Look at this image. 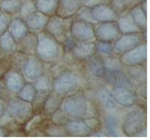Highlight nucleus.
<instances>
[{"instance_id":"nucleus-1","label":"nucleus","mask_w":150,"mask_h":140,"mask_svg":"<svg viewBox=\"0 0 150 140\" xmlns=\"http://www.w3.org/2000/svg\"><path fill=\"white\" fill-rule=\"evenodd\" d=\"M62 50L60 43L46 31L39 33L36 55L42 62H54L57 61L60 57Z\"/></svg>"},{"instance_id":"nucleus-2","label":"nucleus","mask_w":150,"mask_h":140,"mask_svg":"<svg viewBox=\"0 0 150 140\" xmlns=\"http://www.w3.org/2000/svg\"><path fill=\"white\" fill-rule=\"evenodd\" d=\"M65 113L74 119L85 117L88 110V102L83 93L76 92L66 96L62 101Z\"/></svg>"},{"instance_id":"nucleus-3","label":"nucleus","mask_w":150,"mask_h":140,"mask_svg":"<svg viewBox=\"0 0 150 140\" xmlns=\"http://www.w3.org/2000/svg\"><path fill=\"white\" fill-rule=\"evenodd\" d=\"M7 112L12 120L19 125H24L33 116L34 108L31 103L21 99L12 98L7 105Z\"/></svg>"},{"instance_id":"nucleus-4","label":"nucleus","mask_w":150,"mask_h":140,"mask_svg":"<svg viewBox=\"0 0 150 140\" xmlns=\"http://www.w3.org/2000/svg\"><path fill=\"white\" fill-rule=\"evenodd\" d=\"M71 21V18H63L57 14L50 16L45 25V31L58 42L63 44L69 37Z\"/></svg>"},{"instance_id":"nucleus-5","label":"nucleus","mask_w":150,"mask_h":140,"mask_svg":"<svg viewBox=\"0 0 150 140\" xmlns=\"http://www.w3.org/2000/svg\"><path fill=\"white\" fill-rule=\"evenodd\" d=\"M146 114L141 110H134L128 113L122 126V130L127 136H137L146 128Z\"/></svg>"},{"instance_id":"nucleus-6","label":"nucleus","mask_w":150,"mask_h":140,"mask_svg":"<svg viewBox=\"0 0 150 140\" xmlns=\"http://www.w3.org/2000/svg\"><path fill=\"white\" fill-rule=\"evenodd\" d=\"M70 32L72 38L81 42H93L96 40L94 27L92 24L80 19L71 21Z\"/></svg>"},{"instance_id":"nucleus-7","label":"nucleus","mask_w":150,"mask_h":140,"mask_svg":"<svg viewBox=\"0 0 150 140\" xmlns=\"http://www.w3.org/2000/svg\"><path fill=\"white\" fill-rule=\"evenodd\" d=\"M80 85V78L71 72H65L59 75L53 84V89L60 96L74 91Z\"/></svg>"},{"instance_id":"nucleus-8","label":"nucleus","mask_w":150,"mask_h":140,"mask_svg":"<svg viewBox=\"0 0 150 140\" xmlns=\"http://www.w3.org/2000/svg\"><path fill=\"white\" fill-rule=\"evenodd\" d=\"M147 45L146 43H141L129 51L123 53L120 61L122 65L127 67L141 65L146 59Z\"/></svg>"},{"instance_id":"nucleus-9","label":"nucleus","mask_w":150,"mask_h":140,"mask_svg":"<svg viewBox=\"0 0 150 140\" xmlns=\"http://www.w3.org/2000/svg\"><path fill=\"white\" fill-rule=\"evenodd\" d=\"M22 70L25 79L30 82H35L43 75V62L38 57L31 55L25 62Z\"/></svg>"},{"instance_id":"nucleus-10","label":"nucleus","mask_w":150,"mask_h":140,"mask_svg":"<svg viewBox=\"0 0 150 140\" xmlns=\"http://www.w3.org/2000/svg\"><path fill=\"white\" fill-rule=\"evenodd\" d=\"M94 34L96 39L99 41L111 42L118 38L120 32L117 23L112 21L100 23L94 28Z\"/></svg>"},{"instance_id":"nucleus-11","label":"nucleus","mask_w":150,"mask_h":140,"mask_svg":"<svg viewBox=\"0 0 150 140\" xmlns=\"http://www.w3.org/2000/svg\"><path fill=\"white\" fill-rule=\"evenodd\" d=\"M111 93L116 103L122 106H132L137 100L136 93L127 86L115 85Z\"/></svg>"},{"instance_id":"nucleus-12","label":"nucleus","mask_w":150,"mask_h":140,"mask_svg":"<svg viewBox=\"0 0 150 140\" xmlns=\"http://www.w3.org/2000/svg\"><path fill=\"white\" fill-rule=\"evenodd\" d=\"M91 13L97 23L112 22L118 18V13L107 3H98L91 7Z\"/></svg>"},{"instance_id":"nucleus-13","label":"nucleus","mask_w":150,"mask_h":140,"mask_svg":"<svg viewBox=\"0 0 150 140\" xmlns=\"http://www.w3.org/2000/svg\"><path fill=\"white\" fill-rule=\"evenodd\" d=\"M142 37L137 34H128L117 40L115 48L119 53H125L142 43Z\"/></svg>"},{"instance_id":"nucleus-14","label":"nucleus","mask_w":150,"mask_h":140,"mask_svg":"<svg viewBox=\"0 0 150 140\" xmlns=\"http://www.w3.org/2000/svg\"><path fill=\"white\" fill-rule=\"evenodd\" d=\"M38 34L35 32H28L23 38L16 44V50L27 55H35L37 51Z\"/></svg>"},{"instance_id":"nucleus-15","label":"nucleus","mask_w":150,"mask_h":140,"mask_svg":"<svg viewBox=\"0 0 150 140\" xmlns=\"http://www.w3.org/2000/svg\"><path fill=\"white\" fill-rule=\"evenodd\" d=\"M58 2L57 15L63 18H70L83 6L84 0H58Z\"/></svg>"},{"instance_id":"nucleus-16","label":"nucleus","mask_w":150,"mask_h":140,"mask_svg":"<svg viewBox=\"0 0 150 140\" xmlns=\"http://www.w3.org/2000/svg\"><path fill=\"white\" fill-rule=\"evenodd\" d=\"M86 61V68L87 72L91 76L98 79L105 78L106 69H105L104 60L100 56L98 55L95 56L94 54Z\"/></svg>"},{"instance_id":"nucleus-17","label":"nucleus","mask_w":150,"mask_h":140,"mask_svg":"<svg viewBox=\"0 0 150 140\" xmlns=\"http://www.w3.org/2000/svg\"><path fill=\"white\" fill-rule=\"evenodd\" d=\"M67 134L71 136H88L91 134L89 126L83 120H71L66 122L65 125Z\"/></svg>"},{"instance_id":"nucleus-18","label":"nucleus","mask_w":150,"mask_h":140,"mask_svg":"<svg viewBox=\"0 0 150 140\" xmlns=\"http://www.w3.org/2000/svg\"><path fill=\"white\" fill-rule=\"evenodd\" d=\"M72 54L75 58L80 61H86L93 56L96 52V45L94 42H77L75 43Z\"/></svg>"},{"instance_id":"nucleus-19","label":"nucleus","mask_w":150,"mask_h":140,"mask_svg":"<svg viewBox=\"0 0 150 140\" xmlns=\"http://www.w3.org/2000/svg\"><path fill=\"white\" fill-rule=\"evenodd\" d=\"M49 16L37 11L28 16L25 19H24V21L28 30L37 33L42 31L45 28Z\"/></svg>"},{"instance_id":"nucleus-20","label":"nucleus","mask_w":150,"mask_h":140,"mask_svg":"<svg viewBox=\"0 0 150 140\" xmlns=\"http://www.w3.org/2000/svg\"><path fill=\"white\" fill-rule=\"evenodd\" d=\"M25 84V79L24 76L17 70H12L6 73L5 85L10 92H19Z\"/></svg>"},{"instance_id":"nucleus-21","label":"nucleus","mask_w":150,"mask_h":140,"mask_svg":"<svg viewBox=\"0 0 150 140\" xmlns=\"http://www.w3.org/2000/svg\"><path fill=\"white\" fill-rule=\"evenodd\" d=\"M117 24L120 33L124 34H139L143 30L136 24L130 13L120 16Z\"/></svg>"},{"instance_id":"nucleus-22","label":"nucleus","mask_w":150,"mask_h":140,"mask_svg":"<svg viewBox=\"0 0 150 140\" xmlns=\"http://www.w3.org/2000/svg\"><path fill=\"white\" fill-rule=\"evenodd\" d=\"M8 32L16 42H19L28 32V28L22 18H15L10 22Z\"/></svg>"},{"instance_id":"nucleus-23","label":"nucleus","mask_w":150,"mask_h":140,"mask_svg":"<svg viewBox=\"0 0 150 140\" xmlns=\"http://www.w3.org/2000/svg\"><path fill=\"white\" fill-rule=\"evenodd\" d=\"M62 96L54 93L48 96L42 105V113L44 116H52L59 109L63 99Z\"/></svg>"},{"instance_id":"nucleus-24","label":"nucleus","mask_w":150,"mask_h":140,"mask_svg":"<svg viewBox=\"0 0 150 140\" xmlns=\"http://www.w3.org/2000/svg\"><path fill=\"white\" fill-rule=\"evenodd\" d=\"M37 11L50 16L57 14L58 0H34Z\"/></svg>"},{"instance_id":"nucleus-25","label":"nucleus","mask_w":150,"mask_h":140,"mask_svg":"<svg viewBox=\"0 0 150 140\" xmlns=\"http://www.w3.org/2000/svg\"><path fill=\"white\" fill-rule=\"evenodd\" d=\"M98 99L104 108L108 110H112L116 108V102L114 99L111 91L107 88H104L100 91Z\"/></svg>"},{"instance_id":"nucleus-26","label":"nucleus","mask_w":150,"mask_h":140,"mask_svg":"<svg viewBox=\"0 0 150 140\" xmlns=\"http://www.w3.org/2000/svg\"><path fill=\"white\" fill-rule=\"evenodd\" d=\"M130 15L135 22L136 24L141 27L142 30L146 28L147 25V16L141 5H136L132 8L130 11Z\"/></svg>"},{"instance_id":"nucleus-27","label":"nucleus","mask_w":150,"mask_h":140,"mask_svg":"<svg viewBox=\"0 0 150 140\" xmlns=\"http://www.w3.org/2000/svg\"><path fill=\"white\" fill-rule=\"evenodd\" d=\"M0 48L5 53H14L16 51V42L8 31L0 36Z\"/></svg>"},{"instance_id":"nucleus-28","label":"nucleus","mask_w":150,"mask_h":140,"mask_svg":"<svg viewBox=\"0 0 150 140\" xmlns=\"http://www.w3.org/2000/svg\"><path fill=\"white\" fill-rule=\"evenodd\" d=\"M34 87L37 91V94L42 95H48L53 88V84L49 77L46 76H42L41 77L34 82Z\"/></svg>"},{"instance_id":"nucleus-29","label":"nucleus","mask_w":150,"mask_h":140,"mask_svg":"<svg viewBox=\"0 0 150 140\" xmlns=\"http://www.w3.org/2000/svg\"><path fill=\"white\" fill-rule=\"evenodd\" d=\"M105 127L109 136H120L118 120L112 114L107 115L105 118Z\"/></svg>"},{"instance_id":"nucleus-30","label":"nucleus","mask_w":150,"mask_h":140,"mask_svg":"<svg viewBox=\"0 0 150 140\" xmlns=\"http://www.w3.org/2000/svg\"><path fill=\"white\" fill-rule=\"evenodd\" d=\"M37 95V91L34 85L31 83H25L19 91L18 97L23 100L32 103Z\"/></svg>"},{"instance_id":"nucleus-31","label":"nucleus","mask_w":150,"mask_h":140,"mask_svg":"<svg viewBox=\"0 0 150 140\" xmlns=\"http://www.w3.org/2000/svg\"><path fill=\"white\" fill-rule=\"evenodd\" d=\"M21 5V0H2L0 2V9L2 12L12 15L19 13Z\"/></svg>"},{"instance_id":"nucleus-32","label":"nucleus","mask_w":150,"mask_h":140,"mask_svg":"<svg viewBox=\"0 0 150 140\" xmlns=\"http://www.w3.org/2000/svg\"><path fill=\"white\" fill-rule=\"evenodd\" d=\"M128 70V73L129 75L130 78L132 80L134 81L138 82H144L146 79V72H144V70L141 68L139 65L135 66H130Z\"/></svg>"},{"instance_id":"nucleus-33","label":"nucleus","mask_w":150,"mask_h":140,"mask_svg":"<svg viewBox=\"0 0 150 140\" xmlns=\"http://www.w3.org/2000/svg\"><path fill=\"white\" fill-rule=\"evenodd\" d=\"M35 11H37V8L34 0H26L24 2H22V5L19 10L22 19H25L28 16Z\"/></svg>"},{"instance_id":"nucleus-34","label":"nucleus","mask_w":150,"mask_h":140,"mask_svg":"<svg viewBox=\"0 0 150 140\" xmlns=\"http://www.w3.org/2000/svg\"><path fill=\"white\" fill-rule=\"evenodd\" d=\"M75 14H76V16H75L76 19H80V20L85 21V22H87V23H91V24H98L93 19L92 16H91V8L90 7L84 6L83 5V6H82L80 8V10Z\"/></svg>"},{"instance_id":"nucleus-35","label":"nucleus","mask_w":150,"mask_h":140,"mask_svg":"<svg viewBox=\"0 0 150 140\" xmlns=\"http://www.w3.org/2000/svg\"><path fill=\"white\" fill-rule=\"evenodd\" d=\"M96 45V51H98L101 55L110 56L113 52L114 46L109 42L99 41Z\"/></svg>"},{"instance_id":"nucleus-36","label":"nucleus","mask_w":150,"mask_h":140,"mask_svg":"<svg viewBox=\"0 0 150 140\" xmlns=\"http://www.w3.org/2000/svg\"><path fill=\"white\" fill-rule=\"evenodd\" d=\"M44 120H45V116H42V115H38V116H36L33 118L31 117L26 122L25 131L29 133L30 131H34V130H36L37 127L40 126L42 122H44Z\"/></svg>"},{"instance_id":"nucleus-37","label":"nucleus","mask_w":150,"mask_h":140,"mask_svg":"<svg viewBox=\"0 0 150 140\" xmlns=\"http://www.w3.org/2000/svg\"><path fill=\"white\" fill-rule=\"evenodd\" d=\"M47 133H48V136H68L65 127L59 125L48 127Z\"/></svg>"},{"instance_id":"nucleus-38","label":"nucleus","mask_w":150,"mask_h":140,"mask_svg":"<svg viewBox=\"0 0 150 140\" xmlns=\"http://www.w3.org/2000/svg\"><path fill=\"white\" fill-rule=\"evenodd\" d=\"M11 20V15L5 12L0 13V36L7 31Z\"/></svg>"},{"instance_id":"nucleus-39","label":"nucleus","mask_w":150,"mask_h":140,"mask_svg":"<svg viewBox=\"0 0 150 140\" xmlns=\"http://www.w3.org/2000/svg\"><path fill=\"white\" fill-rule=\"evenodd\" d=\"M13 56V66L16 67V68H23V65H24L25 62L28 59L26 56H28L25 53H23L22 52H16L15 53Z\"/></svg>"},{"instance_id":"nucleus-40","label":"nucleus","mask_w":150,"mask_h":140,"mask_svg":"<svg viewBox=\"0 0 150 140\" xmlns=\"http://www.w3.org/2000/svg\"><path fill=\"white\" fill-rule=\"evenodd\" d=\"M84 121L89 126L91 130H94V129L98 128L100 124L99 121L97 119H95V118H88V119L84 120Z\"/></svg>"},{"instance_id":"nucleus-41","label":"nucleus","mask_w":150,"mask_h":140,"mask_svg":"<svg viewBox=\"0 0 150 140\" xmlns=\"http://www.w3.org/2000/svg\"><path fill=\"white\" fill-rule=\"evenodd\" d=\"M5 102L2 99L0 98V119H2L4 113H5Z\"/></svg>"},{"instance_id":"nucleus-42","label":"nucleus","mask_w":150,"mask_h":140,"mask_svg":"<svg viewBox=\"0 0 150 140\" xmlns=\"http://www.w3.org/2000/svg\"><path fill=\"white\" fill-rule=\"evenodd\" d=\"M6 131H5V129L0 127V137H4L6 136Z\"/></svg>"},{"instance_id":"nucleus-43","label":"nucleus","mask_w":150,"mask_h":140,"mask_svg":"<svg viewBox=\"0 0 150 140\" xmlns=\"http://www.w3.org/2000/svg\"><path fill=\"white\" fill-rule=\"evenodd\" d=\"M103 1H104V2H105V3H110L112 0H103Z\"/></svg>"},{"instance_id":"nucleus-44","label":"nucleus","mask_w":150,"mask_h":140,"mask_svg":"<svg viewBox=\"0 0 150 140\" xmlns=\"http://www.w3.org/2000/svg\"><path fill=\"white\" fill-rule=\"evenodd\" d=\"M120 1H121V2H124V3H126V2H127L128 0H120Z\"/></svg>"},{"instance_id":"nucleus-45","label":"nucleus","mask_w":150,"mask_h":140,"mask_svg":"<svg viewBox=\"0 0 150 140\" xmlns=\"http://www.w3.org/2000/svg\"><path fill=\"white\" fill-rule=\"evenodd\" d=\"M137 1H138V2H142V1H144V0H137Z\"/></svg>"},{"instance_id":"nucleus-46","label":"nucleus","mask_w":150,"mask_h":140,"mask_svg":"<svg viewBox=\"0 0 150 140\" xmlns=\"http://www.w3.org/2000/svg\"><path fill=\"white\" fill-rule=\"evenodd\" d=\"M1 12H2V11H1V9H0V13H1Z\"/></svg>"},{"instance_id":"nucleus-47","label":"nucleus","mask_w":150,"mask_h":140,"mask_svg":"<svg viewBox=\"0 0 150 140\" xmlns=\"http://www.w3.org/2000/svg\"><path fill=\"white\" fill-rule=\"evenodd\" d=\"M2 2V0H0V2Z\"/></svg>"}]
</instances>
